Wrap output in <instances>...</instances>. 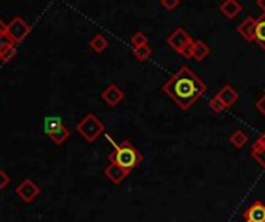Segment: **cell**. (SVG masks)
<instances>
[{
	"instance_id": "cell-21",
	"label": "cell",
	"mask_w": 265,
	"mask_h": 222,
	"mask_svg": "<svg viewBox=\"0 0 265 222\" xmlns=\"http://www.w3.org/2000/svg\"><path fill=\"white\" fill-rule=\"evenodd\" d=\"M16 54H17L16 45L8 46V48H5L4 51H0V60H2L4 64H8V62H11V59H14Z\"/></svg>"
},
{
	"instance_id": "cell-22",
	"label": "cell",
	"mask_w": 265,
	"mask_h": 222,
	"mask_svg": "<svg viewBox=\"0 0 265 222\" xmlns=\"http://www.w3.org/2000/svg\"><path fill=\"white\" fill-rule=\"evenodd\" d=\"M251 156L256 159V162L265 168V146L262 148H251Z\"/></svg>"
},
{
	"instance_id": "cell-7",
	"label": "cell",
	"mask_w": 265,
	"mask_h": 222,
	"mask_svg": "<svg viewBox=\"0 0 265 222\" xmlns=\"http://www.w3.org/2000/svg\"><path fill=\"white\" fill-rule=\"evenodd\" d=\"M101 98L104 99V102L107 105L116 106L118 104L122 102V99H124V92H122V90H119V86L116 84H110L109 86H105V90L101 92Z\"/></svg>"
},
{
	"instance_id": "cell-11",
	"label": "cell",
	"mask_w": 265,
	"mask_h": 222,
	"mask_svg": "<svg viewBox=\"0 0 265 222\" xmlns=\"http://www.w3.org/2000/svg\"><path fill=\"white\" fill-rule=\"evenodd\" d=\"M254 25H256V18L250 16L237 26L236 31L240 34V37H243L246 42H254Z\"/></svg>"
},
{
	"instance_id": "cell-19",
	"label": "cell",
	"mask_w": 265,
	"mask_h": 222,
	"mask_svg": "<svg viewBox=\"0 0 265 222\" xmlns=\"http://www.w3.org/2000/svg\"><path fill=\"white\" fill-rule=\"evenodd\" d=\"M134 56L138 59V60H148L151 56H152V48L148 45H143V46H138V48H134Z\"/></svg>"
},
{
	"instance_id": "cell-24",
	"label": "cell",
	"mask_w": 265,
	"mask_h": 222,
	"mask_svg": "<svg viewBox=\"0 0 265 222\" xmlns=\"http://www.w3.org/2000/svg\"><path fill=\"white\" fill-rule=\"evenodd\" d=\"M11 179L8 176V173L5 170H0V190H5L8 185H10Z\"/></svg>"
},
{
	"instance_id": "cell-3",
	"label": "cell",
	"mask_w": 265,
	"mask_h": 222,
	"mask_svg": "<svg viewBox=\"0 0 265 222\" xmlns=\"http://www.w3.org/2000/svg\"><path fill=\"white\" fill-rule=\"evenodd\" d=\"M76 132L87 140V142H95L104 132H105V125L95 116V114H87L79 120L76 125Z\"/></svg>"
},
{
	"instance_id": "cell-16",
	"label": "cell",
	"mask_w": 265,
	"mask_h": 222,
	"mask_svg": "<svg viewBox=\"0 0 265 222\" xmlns=\"http://www.w3.org/2000/svg\"><path fill=\"white\" fill-rule=\"evenodd\" d=\"M246 142H248V136H246V133L242 132V130H236V132H233L231 136H229V144L234 148H242L245 146Z\"/></svg>"
},
{
	"instance_id": "cell-20",
	"label": "cell",
	"mask_w": 265,
	"mask_h": 222,
	"mask_svg": "<svg viewBox=\"0 0 265 222\" xmlns=\"http://www.w3.org/2000/svg\"><path fill=\"white\" fill-rule=\"evenodd\" d=\"M149 39L148 36L143 32V31H137L132 37H130V44L134 48H138V46H143V45H148Z\"/></svg>"
},
{
	"instance_id": "cell-27",
	"label": "cell",
	"mask_w": 265,
	"mask_h": 222,
	"mask_svg": "<svg viewBox=\"0 0 265 222\" xmlns=\"http://www.w3.org/2000/svg\"><path fill=\"white\" fill-rule=\"evenodd\" d=\"M256 108H257V110L260 111V113L265 116V91H263V94L260 96V99L256 102Z\"/></svg>"
},
{
	"instance_id": "cell-6",
	"label": "cell",
	"mask_w": 265,
	"mask_h": 222,
	"mask_svg": "<svg viewBox=\"0 0 265 222\" xmlns=\"http://www.w3.org/2000/svg\"><path fill=\"white\" fill-rule=\"evenodd\" d=\"M16 194L21 198V200L30 204L41 194V188L33 179H24L19 185H17Z\"/></svg>"
},
{
	"instance_id": "cell-13",
	"label": "cell",
	"mask_w": 265,
	"mask_h": 222,
	"mask_svg": "<svg viewBox=\"0 0 265 222\" xmlns=\"http://www.w3.org/2000/svg\"><path fill=\"white\" fill-rule=\"evenodd\" d=\"M219 10H220V12H222L225 17L234 18V17L243 10V6H242L240 2H237V0H225V2H222V4L219 5Z\"/></svg>"
},
{
	"instance_id": "cell-28",
	"label": "cell",
	"mask_w": 265,
	"mask_h": 222,
	"mask_svg": "<svg viewBox=\"0 0 265 222\" xmlns=\"http://www.w3.org/2000/svg\"><path fill=\"white\" fill-rule=\"evenodd\" d=\"M262 146H265V133L260 134V136L254 140V144L251 145V148H262Z\"/></svg>"
},
{
	"instance_id": "cell-17",
	"label": "cell",
	"mask_w": 265,
	"mask_h": 222,
	"mask_svg": "<svg viewBox=\"0 0 265 222\" xmlns=\"http://www.w3.org/2000/svg\"><path fill=\"white\" fill-rule=\"evenodd\" d=\"M62 125H64L62 119L58 116H50V118H45V120H44V130L47 134H51L53 132H56V130L61 128Z\"/></svg>"
},
{
	"instance_id": "cell-10",
	"label": "cell",
	"mask_w": 265,
	"mask_h": 222,
	"mask_svg": "<svg viewBox=\"0 0 265 222\" xmlns=\"http://www.w3.org/2000/svg\"><path fill=\"white\" fill-rule=\"evenodd\" d=\"M216 98H217L219 100H222V104H223L226 108H229V106H233V105L237 102L239 94H237V91L234 90L233 85L226 84V85H223V86L220 88V91L216 94Z\"/></svg>"
},
{
	"instance_id": "cell-1",
	"label": "cell",
	"mask_w": 265,
	"mask_h": 222,
	"mask_svg": "<svg viewBox=\"0 0 265 222\" xmlns=\"http://www.w3.org/2000/svg\"><path fill=\"white\" fill-rule=\"evenodd\" d=\"M162 91L183 111H188L206 91V84L185 65L162 85Z\"/></svg>"
},
{
	"instance_id": "cell-8",
	"label": "cell",
	"mask_w": 265,
	"mask_h": 222,
	"mask_svg": "<svg viewBox=\"0 0 265 222\" xmlns=\"http://www.w3.org/2000/svg\"><path fill=\"white\" fill-rule=\"evenodd\" d=\"M243 219L245 222H265V204L260 200L253 202L243 212Z\"/></svg>"
},
{
	"instance_id": "cell-18",
	"label": "cell",
	"mask_w": 265,
	"mask_h": 222,
	"mask_svg": "<svg viewBox=\"0 0 265 222\" xmlns=\"http://www.w3.org/2000/svg\"><path fill=\"white\" fill-rule=\"evenodd\" d=\"M50 136V139L55 142L56 145H62L68 138H70V132H68V128L67 126H61V128H58L56 132H53L51 134H48Z\"/></svg>"
},
{
	"instance_id": "cell-29",
	"label": "cell",
	"mask_w": 265,
	"mask_h": 222,
	"mask_svg": "<svg viewBox=\"0 0 265 222\" xmlns=\"http://www.w3.org/2000/svg\"><path fill=\"white\" fill-rule=\"evenodd\" d=\"M7 32H8V25L4 20H0V36H5Z\"/></svg>"
},
{
	"instance_id": "cell-2",
	"label": "cell",
	"mask_w": 265,
	"mask_h": 222,
	"mask_svg": "<svg viewBox=\"0 0 265 222\" xmlns=\"http://www.w3.org/2000/svg\"><path fill=\"white\" fill-rule=\"evenodd\" d=\"M109 160L110 164H116L130 173L141 164L143 154H141L129 140H122L121 144H115L113 152L109 153Z\"/></svg>"
},
{
	"instance_id": "cell-23",
	"label": "cell",
	"mask_w": 265,
	"mask_h": 222,
	"mask_svg": "<svg viewBox=\"0 0 265 222\" xmlns=\"http://www.w3.org/2000/svg\"><path fill=\"white\" fill-rule=\"evenodd\" d=\"M208 105H209V108H211V110H213V111H214V113H217V114H219V113H222V111H223V110L226 108V106H225V105L222 104V100H219V99H217L216 96H214L213 99H209Z\"/></svg>"
},
{
	"instance_id": "cell-14",
	"label": "cell",
	"mask_w": 265,
	"mask_h": 222,
	"mask_svg": "<svg viewBox=\"0 0 265 222\" xmlns=\"http://www.w3.org/2000/svg\"><path fill=\"white\" fill-rule=\"evenodd\" d=\"M254 42L265 50V14H260L256 18V25H254Z\"/></svg>"
},
{
	"instance_id": "cell-4",
	"label": "cell",
	"mask_w": 265,
	"mask_h": 222,
	"mask_svg": "<svg viewBox=\"0 0 265 222\" xmlns=\"http://www.w3.org/2000/svg\"><path fill=\"white\" fill-rule=\"evenodd\" d=\"M194 39L183 30V28H177L172 34L168 37V45L175 50L179 54H182L183 58L189 59L191 58V46H192Z\"/></svg>"
},
{
	"instance_id": "cell-15",
	"label": "cell",
	"mask_w": 265,
	"mask_h": 222,
	"mask_svg": "<svg viewBox=\"0 0 265 222\" xmlns=\"http://www.w3.org/2000/svg\"><path fill=\"white\" fill-rule=\"evenodd\" d=\"M88 45H90V48L95 51V52H98V54H101L105 48H107V45H109V42H107V39H105V36L104 34H95L92 39H90V42H88Z\"/></svg>"
},
{
	"instance_id": "cell-5",
	"label": "cell",
	"mask_w": 265,
	"mask_h": 222,
	"mask_svg": "<svg viewBox=\"0 0 265 222\" xmlns=\"http://www.w3.org/2000/svg\"><path fill=\"white\" fill-rule=\"evenodd\" d=\"M30 32H31V26L19 16L13 17L11 22L8 24V32L7 34L10 36V39L14 42V45L21 44Z\"/></svg>"
},
{
	"instance_id": "cell-25",
	"label": "cell",
	"mask_w": 265,
	"mask_h": 222,
	"mask_svg": "<svg viewBox=\"0 0 265 222\" xmlns=\"http://www.w3.org/2000/svg\"><path fill=\"white\" fill-rule=\"evenodd\" d=\"M13 45H14V42L10 39V36H8V34H5V36H0V51H4L5 48L13 46Z\"/></svg>"
},
{
	"instance_id": "cell-9",
	"label": "cell",
	"mask_w": 265,
	"mask_h": 222,
	"mask_svg": "<svg viewBox=\"0 0 265 222\" xmlns=\"http://www.w3.org/2000/svg\"><path fill=\"white\" fill-rule=\"evenodd\" d=\"M104 174H105V178H107L112 184L119 185L122 180H124L129 176V172L122 168V166L116 165V164H109L107 166H105Z\"/></svg>"
},
{
	"instance_id": "cell-26",
	"label": "cell",
	"mask_w": 265,
	"mask_h": 222,
	"mask_svg": "<svg viewBox=\"0 0 265 222\" xmlns=\"http://www.w3.org/2000/svg\"><path fill=\"white\" fill-rule=\"evenodd\" d=\"M162 6L166 8L168 11H172L174 8L180 6V2L179 0H162Z\"/></svg>"
},
{
	"instance_id": "cell-30",
	"label": "cell",
	"mask_w": 265,
	"mask_h": 222,
	"mask_svg": "<svg viewBox=\"0 0 265 222\" xmlns=\"http://www.w3.org/2000/svg\"><path fill=\"white\" fill-rule=\"evenodd\" d=\"M257 6L260 8L262 14H265V0H257Z\"/></svg>"
},
{
	"instance_id": "cell-12",
	"label": "cell",
	"mask_w": 265,
	"mask_h": 222,
	"mask_svg": "<svg viewBox=\"0 0 265 222\" xmlns=\"http://www.w3.org/2000/svg\"><path fill=\"white\" fill-rule=\"evenodd\" d=\"M211 52V46L200 40V39H196L192 42V46H191V58L192 59H196L197 62H202L205 58H208Z\"/></svg>"
}]
</instances>
